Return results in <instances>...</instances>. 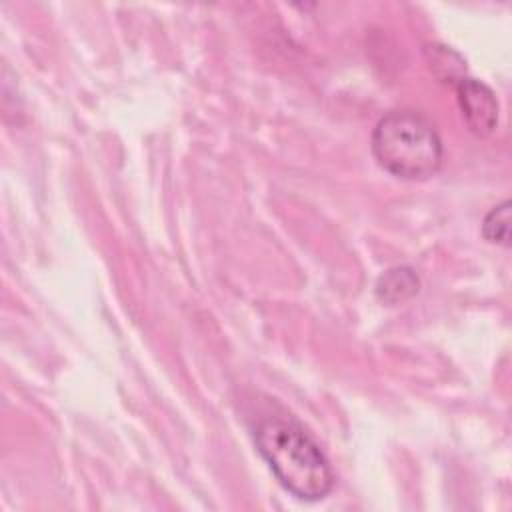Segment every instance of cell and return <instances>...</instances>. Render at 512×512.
<instances>
[{
  "label": "cell",
  "instance_id": "cell-1",
  "mask_svg": "<svg viewBox=\"0 0 512 512\" xmlns=\"http://www.w3.org/2000/svg\"><path fill=\"white\" fill-rule=\"evenodd\" d=\"M254 444L280 486L298 500L316 502L332 492V466L296 418L286 414L262 418L254 430Z\"/></svg>",
  "mask_w": 512,
  "mask_h": 512
},
{
  "label": "cell",
  "instance_id": "cell-2",
  "mask_svg": "<svg viewBox=\"0 0 512 512\" xmlns=\"http://www.w3.org/2000/svg\"><path fill=\"white\" fill-rule=\"evenodd\" d=\"M370 144L380 168L400 180H428L444 162V144L436 126L412 108L386 112L376 122Z\"/></svg>",
  "mask_w": 512,
  "mask_h": 512
},
{
  "label": "cell",
  "instance_id": "cell-3",
  "mask_svg": "<svg viewBox=\"0 0 512 512\" xmlns=\"http://www.w3.org/2000/svg\"><path fill=\"white\" fill-rule=\"evenodd\" d=\"M456 98L468 130L478 136H490L498 126V100L488 84L464 76L456 84Z\"/></svg>",
  "mask_w": 512,
  "mask_h": 512
},
{
  "label": "cell",
  "instance_id": "cell-4",
  "mask_svg": "<svg viewBox=\"0 0 512 512\" xmlns=\"http://www.w3.org/2000/svg\"><path fill=\"white\" fill-rule=\"evenodd\" d=\"M376 298L386 306H400L418 296L420 278L412 266L400 264L382 272L374 286Z\"/></svg>",
  "mask_w": 512,
  "mask_h": 512
},
{
  "label": "cell",
  "instance_id": "cell-5",
  "mask_svg": "<svg viewBox=\"0 0 512 512\" xmlns=\"http://www.w3.org/2000/svg\"><path fill=\"white\" fill-rule=\"evenodd\" d=\"M426 62L432 74L444 84H458L466 76V62L464 58L444 44H426L424 46Z\"/></svg>",
  "mask_w": 512,
  "mask_h": 512
},
{
  "label": "cell",
  "instance_id": "cell-6",
  "mask_svg": "<svg viewBox=\"0 0 512 512\" xmlns=\"http://www.w3.org/2000/svg\"><path fill=\"white\" fill-rule=\"evenodd\" d=\"M482 236L498 246H510V200H502L484 216Z\"/></svg>",
  "mask_w": 512,
  "mask_h": 512
}]
</instances>
